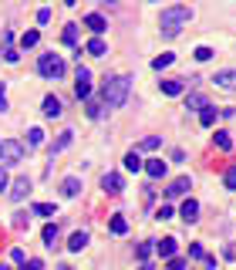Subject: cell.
I'll list each match as a JSON object with an SVG mask.
<instances>
[{"instance_id":"cell-1","label":"cell","mask_w":236,"mask_h":270,"mask_svg":"<svg viewBox=\"0 0 236 270\" xmlns=\"http://www.w3.org/2000/svg\"><path fill=\"white\" fill-rule=\"evenodd\" d=\"M128 88H132V78H128V75L105 78V85H101V101H105V108H122L125 98H128Z\"/></svg>"},{"instance_id":"cell-2","label":"cell","mask_w":236,"mask_h":270,"mask_svg":"<svg viewBox=\"0 0 236 270\" xmlns=\"http://www.w3.org/2000/svg\"><path fill=\"white\" fill-rule=\"evenodd\" d=\"M189 21H192V11H189V7H166L162 17H159V27H162L166 37H176V34H179Z\"/></svg>"},{"instance_id":"cell-3","label":"cell","mask_w":236,"mask_h":270,"mask_svg":"<svg viewBox=\"0 0 236 270\" xmlns=\"http://www.w3.org/2000/svg\"><path fill=\"white\" fill-rule=\"evenodd\" d=\"M37 71H41V78H64V61H61V54H41L37 57Z\"/></svg>"},{"instance_id":"cell-4","label":"cell","mask_w":236,"mask_h":270,"mask_svg":"<svg viewBox=\"0 0 236 270\" xmlns=\"http://www.w3.org/2000/svg\"><path fill=\"white\" fill-rule=\"evenodd\" d=\"M24 159V146L17 142V139H4L0 142V162H7V166H17Z\"/></svg>"},{"instance_id":"cell-5","label":"cell","mask_w":236,"mask_h":270,"mask_svg":"<svg viewBox=\"0 0 236 270\" xmlns=\"http://www.w3.org/2000/svg\"><path fill=\"white\" fill-rule=\"evenodd\" d=\"M74 95H78V98H85V101L91 98V71H88V68H78V78H74Z\"/></svg>"},{"instance_id":"cell-6","label":"cell","mask_w":236,"mask_h":270,"mask_svg":"<svg viewBox=\"0 0 236 270\" xmlns=\"http://www.w3.org/2000/svg\"><path fill=\"white\" fill-rule=\"evenodd\" d=\"M101 189L108 192V196H118V192L125 189L122 176H118V172H105V176H101Z\"/></svg>"},{"instance_id":"cell-7","label":"cell","mask_w":236,"mask_h":270,"mask_svg":"<svg viewBox=\"0 0 236 270\" xmlns=\"http://www.w3.org/2000/svg\"><path fill=\"white\" fill-rule=\"evenodd\" d=\"M189 189H192V179H189V176H179V179H172V182H169L166 196H169V199H176V196H186Z\"/></svg>"},{"instance_id":"cell-8","label":"cell","mask_w":236,"mask_h":270,"mask_svg":"<svg viewBox=\"0 0 236 270\" xmlns=\"http://www.w3.org/2000/svg\"><path fill=\"white\" fill-rule=\"evenodd\" d=\"M213 81H216V88H223V91H236V68H229V71H216Z\"/></svg>"},{"instance_id":"cell-9","label":"cell","mask_w":236,"mask_h":270,"mask_svg":"<svg viewBox=\"0 0 236 270\" xmlns=\"http://www.w3.org/2000/svg\"><path fill=\"white\" fill-rule=\"evenodd\" d=\"M176 250H179V240H176V236H166V240H159L155 243V253L162 260H172L176 257Z\"/></svg>"},{"instance_id":"cell-10","label":"cell","mask_w":236,"mask_h":270,"mask_svg":"<svg viewBox=\"0 0 236 270\" xmlns=\"http://www.w3.org/2000/svg\"><path fill=\"white\" fill-rule=\"evenodd\" d=\"M186 88H189V85H186V78H166V81H162V95H169V98L182 95Z\"/></svg>"},{"instance_id":"cell-11","label":"cell","mask_w":236,"mask_h":270,"mask_svg":"<svg viewBox=\"0 0 236 270\" xmlns=\"http://www.w3.org/2000/svg\"><path fill=\"white\" fill-rule=\"evenodd\" d=\"M85 27H91V31H95V37H101V34L108 31V21H105L101 14H88V17H85Z\"/></svg>"},{"instance_id":"cell-12","label":"cell","mask_w":236,"mask_h":270,"mask_svg":"<svg viewBox=\"0 0 236 270\" xmlns=\"http://www.w3.org/2000/svg\"><path fill=\"white\" fill-rule=\"evenodd\" d=\"M85 247H88V233H85V230H74L71 240H67V250H71V253H81Z\"/></svg>"},{"instance_id":"cell-13","label":"cell","mask_w":236,"mask_h":270,"mask_svg":"<svg viewBox=\"0 0 236 270\" xmlns=\"http://www.w3.org/2000/svg\"><path fill=\"white\" fill-rule=\"evenodd\" d=\"M179 216L186 220V223H196V220H199V202L186 199V202H182V210H179Z\"/></svg>"},{"instance_id":"cell-14","label":"cell","mask_w":236,"mask_h":270,"mask_svg":"<svg viewBox=\"0 0 236 270\" xmlns=\"http://www.w3.org/2000/svg\"><path fill=\"white\" fill-rule=\"evenodd\" d=\"M78 192H81V179H78V176H67V179L61 182V196H67V199H74Z\"/></svg>"},{"instance_id":"cell-15","label":"cell","mask_w":236,"mask_h":270,"mask_svg":"<svg viewBox=\"0 0 236 270\" xmlns=\"http://www.w3.org/2000/svg\"><path fill=\"white\" fill-rule=\"evenodd\" d=\"M71 139H74V132H61V135H57L54 142H51V149H47V152H51V159H54L57 152H64V149L71 146Z\"/></svg>"},{"instance_id":"cell-16","label":"cell","mask_w":236,"mask_h":270,"mask_svg":"<svg viewBox=\"0 0 236 270\" xmlns=\"http://www.w3.org/2000/svg\"><path fill=\"white\" fill-rule=\"evenodd\" d=\"M85 54H91V57H105V54H108V44H105L101 37H91L88 44H85Z\"/></svg>"},{"instance_id":"cell-17","label":"cell","mask_w":236,"mask_h":270,"mask_svg":"<svg viewBox=\"0 0 236 270\" xmlns=\"http://www.w3.org/2000/svg\"><path fill=\"white\" fill-rule=\"evenodd\" d=\"M27 192H31V182L24 179V176H21V179H14V186H11V199H14V202H21Z\"/></svg>"},{"instance_id":"cell-18","label":"cell","mask_w":236,"mask_h":270,"mask_svg":"<svg viewBox=\"0 0 236 270\" xmlns=\"http://www.w3.org/2000/svg\"><path fill=\"white\" fill-rule=\"evenodd\" d=\"M142 169H145V162L138 156V149H132V152L125 156V172H142Z\"/></svg>"},{"instance_id":"cell-19","label":"cell","mask_w":236,"mask_h":270,"mask_svg":"<svg viewBox=\"0 0 236 270\" xmlns=\"http://www.w3.org/2000/svg\"><path fill=\"white\" fill-rule=\"evenodd\" d=\"M166 162H162V159H148V162H145V172H148V176H152V179H162V176H166Z\"/></svg>"},{"instance_id":"cell-20","label":"cell","mask_w":236,"mask_h":270,"mask_svg":"<svg viewBox=\"0 0 236 270\" xmlns=\"http://www.w3.org/2000/svg\"><path fill=\"white\" fill-rule=\"evenodd\" d=\"M61 112H64L61 101H57L54 95H47V98H44V115H47V118H61Z\"/></svg>"},{"instance_id":"cell-21","label":"cell","mask_w":236,"mask_h":270,"mask_svg":"<svg viewBox=\"0 0 236 270\" xmlns=\"http://www.w3.org/2000/svg\"><path fill=\"white\" fill-rule=\"evenodd\" d=\"M108 230H112L115 236H125V233H128V220L115 213V216H112V223H108Z\"/></svg>"},{"instance_id":"cell-22","label":"cell","mask_w":236,"mask_h":270,"mask_svg":"<svg viewBox=\"0 0 236 270\" xmlns=\"http://www.w3.org/2000/svg\"><path fill=\"white\" fill-rule=\"evenodd\" d=\"M199 125H202V128H213V125H216V108H213V105H206V108L199 112Z\"/></svg>"},{"instance_id":"cell-23","label":"cell","mask_w":236,"mask_h":270,"mask_svg":"<svg viewBox=\"0 0 236 270\" xmlns=\"http://www.w3.org/2000/svg\"><path fill=\"white\" fill-rule=\"evenodd\" d=\"M31 213H34V216H57V210L51 206V202H34Z\"/></svg>"},{"instance_id":"cell-24","label":"cell","mask_w":236,"mask_h":270,"mask_svg":"<svg viewBox=\"0 0 236 270\" xmlns=\"http://www.w3.org/2000/svg\"><path fill=\"white\" fill-rule=\"evenodd\" d=\"M41 240H44L47 247H54V243H57V226H54V223H47L44 230H41Z\"/></svg>"},{"instance_id":"cell-25","label":"cell","mask_w":236,"mask_h":270,"mask_svg":"<svg viewBox=\"0 0 236 270\" xmlns=\"http://www.w3.org/2000/svg\"><path fill=\"white\" fill-rule=\"evenodd\" d=\"M206 105H209V101H206V95H199V91H192L189 101H186V108H199V112L206 108Z\"/></svg>"},{"instance_id":"cell-26","label":"cell","mask_w":236,"mask_h":270,"mask_svg":"<svg viewBox=\"0 0 236 270\" xmlns=\"http://www.w3.org/2000/svg\"><path fill=\"white\" fill-rule=\"evenodd\" d=\"M213 139H216V146L223 149V152H229V149H233V139H229V132H223V128H219Z\"/></svg>"},{"instance_id":"cell-27","label":"cell","mask_w":236,"mask_h":270,"mask_svg":"<svg viewBox=\"0 0 236 270\" xmlns=\"http://www.w3.org/2000/svg\"><path fill=\"white\" fill-rule=\"evenodd\" d=\"M61 37H64V44H71V47H74V44H78V24H67Z\"/></svg>"},{"instance_id":"cell-28","label":"cell","mask_w":236,"mask_h":270,"mask_svg":"<svg viewBox=\"0 0 236 270\" xmlns=\"http://www.w3.org/2000/svg\"><path fill=\"white\" fill-rule=\"evenodd\" d=\"M27 146H31V149L44 146V132H41V128H31V132H27Z\"/></svg>"},{"instance_id":"cell-29","label":"cell","mask_w":236,"mask_h":270,"mask_svg":"<svg viewBox=\"0 0 236 270\" xmlns=\"http://www.w3.org/2000/svg\"><path fill=\"white\" fill-rule=\"evenodd\" d=\"M37 41H41V34H37V31H24V37H21V47H34Z\"/></svg>"},{"instance_id":"cell-30","label":"cell","mask_w":236,"mask_h":270,"mask_svg":"<svg viewBox=\"0 0 236 270\" xmlns=\"http://www.w3.org/2000/svg\"><path fill=\"white\" fill-rule=\"evenodd\" d=\"M172 61H176V57H172V54H159L155 61H152V68H155V71H162V68H169V64H172Z\"/></svg>"},{"instance_id":"cell-31","label":"cell","mask_w":236,"mask_h":270,"mask_svg":"<svg viewBox=\"0 0 236 270\" xmlns=\"http://www.w3.org/2000/svg\"><path fill=\"white\" fill-rule=\"evenodd\" d=\"M192 57H196V61H209V57H213V51H209L206 44H199L196 51H192Z\"/></svg>"},{"instance_id":"cell-32","label":"cell","mask_w":236,"mask_h":270,"mask_svg":"<svg viewBox=\"0 0 236 270\" xmlns=\"http://www.w3.org/2000/svg\"><path fill=\"white\" fill-rule=\"evenodd\" d=\"M152 250H155V247H152V240H148V243H138L135 253H138V260H148V257H152Z\"/></svg>"},{"instance_id":"cell-33","label":"cell","mask_w":236,"mask_h":270,"mask_svg":"<svg viewBox=\"0 0 236 270\" xmlns=\"http://www.w3.org/2000/svg\"><path fill=\"white\" fill-rule=\"evenodd\" d=\"M223 182H226V189H236V166H229V169H226Z\"/></svg>"},{"instance_id":"cell-34","label":"cell","mask_w":236,"mask_h":270,"mask_svg":"<svg viewBox=\"0 0 236 270\" xmlns=\"http://www.w3.org/2000/svg\"><path fill=\"white\" fill-rule=\"evenodd\" d=\"M138 149H159V135H148V139H142V142H138Z\"/></svg>"},{"instance_id":"cell-35","label":"cell","mask_w":236,"mask_h":270,"mask_svg":"<svg viewBox=\"0 0 236 270\" xmlns=\"http://www.w3.org/2000/svg\"><path fill=\"white\" fill-rule=\"evenodd\" d=\"M4 61H7V64H17V61H21V54H17L14 47H4Z\"/></svg>"},{"instance_id":"cell-36","label":"cell","mask_w":236,"mask_h":270,"mask_svg":"<svg viewBox=\"0 0 236 270\" xmlns=\"http://www.w3.org/2000/svg\"><path fill=\"white\" fill-rule=\"evenodd\" d=\"M155 220H172V206H159V210H155Z\"/></svg>"},{"instance_id":"cell-37","label":"cell","mask_w":236,"mask_h":270,"mask_svg":"<svg viewBox=\"0 0 236 270\" xmlns=\"http://www.w3.org/2000/svg\"><path fill=\"white\" fill-rule=\"evenodd\" d=\"M88 118H101V105L98 101H88Z\"/></svg>"},{"instance_id":"cell-38","label":"cell","mask_w":236,"mask_h":270,"mask_svg":"<svg viewBox=\"0 0 236 270\" xmlns=\"http://www.w3.org/2000/svg\"><path fill=\"white\" fill-rule=\"evenodd\" d=\"M27 226V213H14V230H24Z\"/></svg>"},{"instance_id":"cell-39","label":"cell","mask_w":236,"mask_h":270,"mask_svg":"<svg viewBox=\"0 0 236 270\" xmlns=\"http://www.w3.org/2000/svg\"><path fill=\"white\" fill-rule=\"evenodd\" d=\"M189 257H196V260H202V257H206V250H202V243H192V247H189Z\"/></svg>"},{"instance_id":"cell-40","label":"cell","mask_w":236,"mask_h":270,"mask_svg":"<svg viewBox=\"0 0 236 270\" xmlns=\"http://www.w3.org/2000/svg\"><path fill=\"white\" fill-rule=\"evenodd\" d=\"M166 270H186V260H182V257H172V260H169V267Z\"/></svg>"},{"instance_id":"cell-41","label":"cell","mask_w":236,"mask_h":270,"mask_svg":"<svg viewBox=\"0 0 236 270\" xmlns=\"http://www.w3.org/2000/svg\"><path fill=\"white\" fill-rule=\"evenodd\" d=\"M11 260H14V263H21V267H24V260H27V257H24V250H21V247H14V250H11Z\"/></svg>"},{"instance_id":"cell-42","label":"cell","mask_w":236,"mask_h":270,"mask_svg":"<svg viewBox=\"0 0 236 270\" xmlns=\"http://www.w3.org/2000/svg\"><path fill=\"white\" fill-rule=\"evenodd\" d=\"M51 21V11H47V7H41V11H37V24H47Z\"/></svg>"},{"instance_id":"cell-43","label":"cell","mask_w":236,"mask_h":270,"mask_svg":"<svg viewBox=\"0 0 236 270\" xmlns=\"http://www.w3.org/2000/svg\"><path fill=\"white\" fill-rule=\"evenodd\" d=\"M7 186H11V179H7V169L0 166V189H7Z\"/></svg>"},{"instance_id":"cell-44","label":"cell","mask_w":236,"mask_h":270,"mask_svg":"<svg viewBox=\"0 0 236 270\" xmlns=\"http://www.w3.org/2000/svg\"><path fill=\"white\" fill-rule=\"evenodd\" d=\"M0 112H7V95H4V85H0Z\"/></svg>"},{"instance_id":"cell-45","label":"cell","mask_w":236,"mask_h":270,"mask_svg":"<svg viewBox=\"0 0 236 270\" xmlns=\"http://www.w3.org/2000/svg\"><path fill=\"white\" fill-rule=\"evenodd\" d=\"M27 270H44V263H41V260H31V263H27Z\"/></svg>"},{"instance_id":"cell-46","label":"cell","mask_w":236,"mask_h":270,"mask_svg":"<svg viewBox=\"0 0 236 270\" xmlns=\"http://www.w3.org/2000/svg\"><path fill=\"white\" fill-rule=\"evenodd\" d=\"M0 270H11V267H7V263H0Z\"/></svg>"},{"instance_id":"cell-47","label":"cell","mask_w":236,"mask_h":270,"mask_svg":"<svg viewBox=\"0 0 236 270\" xmlns=\"http://www.w3.org/2000/svg\"><path fill=\"white\" fill-rule=\"evenodd\" d=\"M57 270H71V267H57Z\"/></svg>"},{"instance_id":"cell-48","label":"cell","mask_w":236,"mask_h":270,"mask_svg":"<svg viewBox=\"0 0 236 270\" xmlns=\"http://www.w3.org/2000/svg\"><path fill=\"white\" fill-rule=\"evenodd\" d=\"M21 270H27V263H24V267H21Z\"/></svg>"}]
</instances>
